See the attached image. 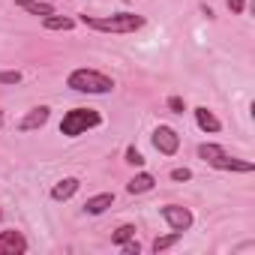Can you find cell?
Listing matches in <instances>:
<instances>
[{
  "label": "cell",
  "mask_w": 255,
  "mask_h": 255,
  "mask_svg": "<svg viewBox=\"0 0 255 255\" xmlns=\"http://www.w3.org/2000/svg\"><path fill=\"white\" fill-rule=\"evenodd\" d=\"M81 21L99 33H135L138 27H144V15H135V12H117V15H102V18L81 15Z\"/></svg>",
  "instance_id": "6da1fadb"
},
{
  "label": "cell",
  "mask_w": 255,
  "mask_h": 255,
  "mask_svg": "<svg viewBox=\"0 0 255 255\" xmlns=\"http://www.w3.org/2000/svg\"><path fill=\"white\" fill-rule=\"evenodd\" d=\"M66 87H72L75 93H90V96H102L114 90V81L96 69H75L66 78Z\"/></svg>",
  "instance_id": "7a4b0ae2"
},
{
  "label": "cell",
  "mask_w": 255,
  "mask_h": 255,
  "mask_svg": "<svg viewBox=\"0 0 255 255\" xmlns=\"http://www.w3.org/2000/svg\"><path fill=\"white\" fill-rule=\"evenodd\" d=\"M99 123H102V117H99L96 108H72V111H66L63 120H60V132L69 135V138H75V135L93 129V126H99Z\"/></svg>",
  "instance_id": "3957f363"
},
{
  "label": "cell",
  "mask_w": 255,
  "mask_h": 255,
  "mask_svg": "<svg viewBox=\"0 0 255 255\" xmlns=\"http://www.w3.org/2000/svg\"><path fill=\"white\" fill-rule=\"evenodd\" d=\"M162 219L171 225V231H180V234L192 228V210L180 207V204H165L162 207Z\"/></svg>",
  "instance_id": "277c9868"
},
{
  "label": "cell",
  "mask_w": 255,
  "mask_h": 255,
  "mask_svg": "<svg viewBox=\"0 0 255 255\" xmlns=\"http://www.w3.org/2000/svg\"><path fill=\"white\" fill-rule=\"evenodd\" d=\"M153 147H156L162 156H174L177 147H180V135L171 129V126H156V132H153Z\"/></svg>",
  "instance_id": "5b68a950"
},
{
  "label": "cell",
  "mask_w": 255,
  "mask_h": 255,
  "mask_svg": "<svg viewBox=\"0 0 255 255\" xmlns=\"http://www.w3.org/2000/svg\"><path fill=\"white\" fill-rule=\"evenodd\" d=\"M27 252V237L21 231H0V255H24Z\"/></svg>",
  "instance_id": "8992f818"
},
{
  "label": "cell",
  "mask_w": 255,
  "mask_h": 255,
  "mask_svg": "<svg viewBox=\"0 0 255 255\" xmlns=\"http://www.w3.org/2000/svg\"><path fill=\"white\" fill-rule=\"evenodd\" d=\"M48 114H51V108H48V105L30 108V111H27V117L18 123V129H21V132H33V129H39V126H45V123H48Z\"/></svg>",
  "instance_id": "52a82bcc"
},
{
  "label": "cell",
  "mask_w": 255,
  "mask_h": 255,
  "mask_svg": "<svg viewBox=\"0 0 255 255\" xmlns=\"http://www.w3.org/2000/svg\"><path fill=\"white\" fill-rule=\"evenodd\" d=\"M195 123H198V129H201V132H219V129H222L219 117H216L213 111H207L204 105L195 108Z\"/></svg>",
  "instance_id": "ba28073f"
},
{
  "label": "cell",
  "mask_w": 255,
  "mask_h": 255,
  "mask_svg": "<svg viewBox=\"0 0 255 255\" xmlns=\"http://www.w3.org/2000/svg\"><path fill=\"white\" fill-rule=\"evenodd\" d=\"M78 186H81V180H78V177H63V180H57V183H54L51 198H54V201H66V198H72V195L78 192Z\"/></svg>",
  "instance_id": "9c48e42d"
},
{
  "label": "cell",
  "mask_w": 255,
  "mask_h": 255,
  "mask_svg": "<svg viewBox=\"0 0 255 255\" xmlns=\"http://www.w3.org/2000/svg\"><path fill=\"white\" fill-rule=\"evenodd\" d=\"M114 204V192H99V195H93V198H87V204H84V210L90 213V216H99V213H105L108 207Z\"/></svg>",
  "instance_id": "30bf717a"
},
{
  "label": "cell",
  "mask_w": 255,
  "mask_h": 255,
  "mask_svg": "<svg viewBox=\"0 0 255 255\" xmlns=\"http://www.w3.org/2000/svg\"><path fill=\"white\" fill-rule=\"evenodd\" d=\"M213 168H219V171H240V174H249L255 165H252V162H243V159H234V156H228V153H225Z\"/></svg>",
  "instance_id": "8fae6325"
},
{
  "label": "cell",
  "mask_w": 255,
  "mask_h": 255,
  "mask_svg": "<svg viewBox=\"0 0 255 255\" xmlns=\"http://www.w3.org/2000/svg\"><path fill=\"white\" fill-rule=\"evenodd\" d=\"M156 186V180H153V174H135L129 183H126V189H129L132 195H141V192H150Z\"/></svg>",
  "instance_id": "7c38bea8"
},
{
  "label": "cell",
  "mask_w": 255,
  "mask_h": 255,
  "mask_svg": "<svg viewBox=\"0 0 255 255\" xmlns=\"http://www.w3.org/2000/svg\"><path fill=\"white\" fill-rule=\"evenodd\" d=\"M18 6L24 9V12H30V15H54V6L51 3H42V0H18Z\"/></svg>",
  "instance_id": "4fadbf2b"
},
{
  "label": "cell",
  "mask_w": 255,
  "mask_h": 255,
  "mask_svg": "<svg viewBox=\"0 0 255 255\" xmlns=\"http://www.w3.org/2000/svg\"><path fill=\"white\" fill-rule=\"evenodd\" d=\"M42 24H45V30H72L75 27V21L66 15H45Z\"/></svg>",
  "instance_id": "5bb4252c"
},
{
  "label": "cell",
  "mask_w": 255,
  "mask_h": 255,
  "mask_svg": "<svg viewBox=\"0 0 255 255\" xmlns=\"http://www.w3.org/2000/svg\"><path fill=\"white\" fill-rule=\"evenodd\" d=\"M198 156L204 159V162H210V165H216L222 156H225V150L219 147V144H198Z\"/></svg>",
  "instance_id": "9a60e30c"
},
{
  "label": "cell",
  "mask_w": 255,
  "mask_h": 255,
  "mask_svg": "<svg viewBox=\"0 0 255 255\" xmlns=\"http://www.w3.org/2000/svg\"><path fill=\"white\" fill-rule=\"evenodd\" d=\"M180 237H183L180 231H171V234H165V237H156V240H153V249H156V252H165V249H171Z\"/></svg>",
  "instance_id": "2e32d148"
},
{
  "label": "cell",
  "mask_w": 255,
  "mask_h": 255,
  "mask_svg": "<svg viewBox=\"0 0 255 255\" xmlns=\"http://www.w3.org/2000/svg\"><path fill=\"white\" fill-rule=\"evenodd\" d=\"M132 237H135V225H120V228L111 234L114 243H126V240H132Z\"/></svg>",
  "instance_id": "e0dca14e"
},
{
  "label": "cell",
  "mask_w": 255,
  "mask_h": 255,
  "mask_svg": "<svg viewBox=\"0 0 255 255\" xmlns=\"http://www.w3.org/2000/svg\"><path fill=\"white\" fill-rule=\"evenodd\" d=\"M21 81V72L18 69H6V72H0V84H18Z\"/></svg>",
  "instance_id": "ac0fdd59"
},
{
  "label": "cell",
  "mask_w": 255,
  "mask_h": 255,
  "mask_svg": "<svg viewBox=\"0 0 255 255\" xmlns=\"http://www.w3.org/2000/svg\"><path fill=\"white\" fill-rule=\"evenodd\" d=\"M126 162H129V165H144V156L135 147H129V150H126Z\"/></svg>",
  "instance_id": "d6986e66"
},
{
  "label": "cell",
  "mask_w": 255,
  "mask_h": 255,
  "mask_svg": "<svg viewBox=\"0 0 255 255\" xmlns=\"http://www.w3.org/2000/svg\"><path fill=\"white\" fill-rule=\"evenodd\" d=\"M168 108H171L174 114H183V111H186V105H183L180 96H171V99H168Z\"/></svg>",
  "instance_id": "ffe728a7"
},
{
  "label": "cell",
  "mask_w": 255,
  "mask_h": 255,
  "mask_svg": "<svg viewBox=\"0 0 255 255\" xmlns=\"http://www.w3.org/2000/svg\"><path fill=\"white\" fill-rule=\"evenodd\" d=\"M225 3H228V9H231L234 15H240V12L246 9V0H225Z\"/></svg>",
  "instance_id": "44dd1931"
},
{
  "label": "cell",
  "mask_w": 255,
  "mask_h": 255,
  "mask_svg": "<svg viewBox=\"0 0 255 255\" xmlns=\"http://www.w3.org/2000/svg\"><path fill=\"white\" fill-rule=\"evenodd\" d=\"M189 177H192L189 168H174V171H171V180H177V183H180V180H189Z\"/></svg>",
  "instance_id": "7402d4cb"
},
{
  "label": "cell",
  "mask_w": 255,
  "mask_h": 255,
  "mask_svg": "<svg viewBox=\"0 0 255 255\" xmlns=\"http://www.w3.org/2000/svg\"><path fill=\"white\" fill-rule=\"evenodd\" d=\"M120 246H123V252H126V255H138V252H141V246H138V243H132V240H126V243H120Z\"/></svg>",
  "instance_id": "603a6c76"
},
{
  "label": "cell",
  "mask_w": 255,
  "mask_h": 255,
  "mask_svg": "<svg viewBox=\"0 0 255 255\" xmlns=\"http://www.w3.org/2000/svg\"><path fill=\"white\" fill-rule=\"evenodd\" d=\"M0 129H3V114H0Z\"/></svg>",
  "instance_id": "cb8c5ba5"
},
{
  "label": "cell",
  "mask_w": 255,
  "mask_h": 255,
  "mask_svg": "<svg viewBox=\"0 0 255 255\" xmlns=\"http://www.w3.org/2000/svg\"><path fill=\"white\" fill-rule=\"evenodd\" d=\"M0 216H3V213H0Z\"/></svg>",
  "instance_id": "d4e9b609"
}]
</instances>
